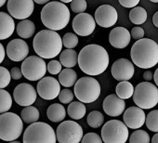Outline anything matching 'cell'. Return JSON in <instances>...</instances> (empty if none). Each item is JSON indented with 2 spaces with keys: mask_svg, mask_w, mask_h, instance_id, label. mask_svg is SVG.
I'll return each mask as SVG.
<instances>
[{
  "mask_svg": "<svg viewBox=\"0 0 158 143\" xmlns=\"http://www.w3.org/2000/svg\"><path fill=\"white\" fill-rule=\"evenodd\" d=\"M144 30L141 28V27H139V26H136V27H134L132 30H131V32H130V35H131V36L134 38V39H136V40H139V39H141V38H143L144 37Z\"/></svg>",
  "mask_w": 158,
  "mask_h": 143,
  "instance_id": "60d3db41",
  "label": "cell"
},
{
  "mask_svg": "<svg viewBox=\"0 0 158 143\" xmlns=\"http://www.w3.org/2000/svg\"><path fill=\"white\" fill-rule=\"evenodd\" d=\"M35 3L38 4V5H46L47 3H48L50 0H34Z\"/></svg>",
  "mask_w": 158,
  "mask_h": 143,
  "instance_id": "7dc6e473",
  "label": "cell"
},
{
  "mask_svg": "<svg viewBox=\"0 0 158 143\" xmlns=\"http://www.w3.org/2000/svg\"><path fill=\"white\" fill-rule=\"evenodd\" d=\"M87 109L82 101H72L68 108H67V113L68 115L74 120H80L82 119L86 114Z\"/></svg>",
  "mask_w": 158,
  "mask_h": 143,
  "instance_id": "4316f807",
  "label": "cell"
},
{
  "mask_svg": "<svg viewBox=\"0 0 158 143\" xmlns=\"http://www.w3.org/2000/svg\"><path fill=\"white\" fill-rule=\"evenodd\" d=\"M102 108L107 115L117 117L124 113L126 103L124 99L120 98L117 94H111L104 99L102 102Z\"/></svg>",
  "mask_w": 158,
  "mask_h": 143,
  "instance_id": "ffe728a7",
  "label": "cell"
},
{
  "mask_svg": "<svg viewBox=\"0 0 158 143\" xmlns=\"http://www.w3.org/2000/svg\"><path fill=\"white\" fill-rule=\"evenodd\" d=\"M150 1L152 3H158V0H150Z\"/></svg>",
  "mask_w": 158,
  "mask_h": 143,
  "instance_id": "f5cc1de1",
  "label": "cell"
},
{
  "mask_svg": "<svg viewBox=\"0 0 158 143\" xmlns=\"http://www.w3.org/2000/svg\"><path fill=\"white\" fill-rule=\"evenodd\" d=\"M37 98V90L27 83H22L18 85L13 91V99L15 102L20 106L33 105Z\"/></svg>",
  "mask_w": 158,
  "mask_h": 143,
  "instance_id": "9a60e30c",
  "label": "cell"
},
{
  "mask_svg": "<svg viewBox=\"0 0 158 143\" xmlns=\"http://www.w3.org/2000/svg\"><path fill=\"white\" fill-rule=\"evenodd\" d=\"M135 104L144 110H149L158 104V88L149 81L141 82L135 88L133 94Z\"/></svg>",
  "mask_w": 158,
  "mask_h": 143,
  "instance_id": "ba28073f",
  "label": "cell"
},
{
  "mask_svg": "<svg viewBox=\"0 0 158 143\" xmlns=\"http://www.w3.org/2000/svg\"><path fill=\"white\" fill-rule=\"evenodd\" d=\"M39 116L40 114L38 109L32 105L24 107L21 112V117L23 121L26 124H33L35 122H37Z\"/></svg>",
  "mask_w": 158,
  "mask_h": 143,
  "instance_id": "83f0119b",
  "label": "cell"
},
{
  "mask_svg": "<svg viewBox=\"0 0 158 143\" xmlns=\"http://www.w3.org/2000/svg\"><path fill=\"white\" fill-rule=\"evenodd\" d=\"M10 76L11 78L14 80H20L23 75V72H22V68L20 69L19 67H13L10 71Z\"/></svg>",
  "mask_w": 158,
  "mask_h": 143,
  "instance_id": "7bdbcfd3",
  "label": "cell"
},
{
  "mask_svg": "<svg viewBox=\"0 0 158 143\" xmlns=\"http://www.w3.org/2000/svg\"><path fill=\"white\" fill-rule=\"evenodd\" d=\"M129 20L132 23L140 25L147 20V11L142 7H134L129 11Z\"/></svg>",
  "mask_w": 158,
  "mask_h": 143,
  "instance_id": "f546056e",
  "label": "cell"
},
{
  "mask_svg": "<svg viewBox=\"0 0 158 143\" xmlns=\"http://www.w3.org/2000/svg\"><path fill=\"white\" fill-rule=\"evenodd\" d=\"M78 65L83 73L88 76L102 75L109 66V54L100 45H88L78 53Z\"/></svg>",
  "mask_w": 158,
  "mask_h": 143,
  "instance_id": "6da1fadb",
  "label": "cell"
},
{
  "mask_svg": "<svg viewBox=\"0 0 158 143\" xmlns=\"http://www.w3.org/2000/svg\"><path fill=\"white\" fill-rule=\"evenodd\" d=\"M62 44L66 48H74L78 45V37L73 33H66L62 37Z\"/></svg>",
  "mask_w": 158,
  "mask_h": 143,
  "instance_id": "e575fe53",
  "label": "cell"
},
{
  "mask_svg": "<svg viewBox=\"0 0 158 143\" xmlns=\"http://www.w3.org/2000/svg\"><path fill=\"white\" fill-rule=\"evenodd\" d=\"M140 0H118L121 6L128 9H132L134 7H137L138 4L139 3Z\"/></svg>",
  "mask_w": 158,
  "mask_h": 143,
  "instance_id": "b9f144b4",
  "label": "cell"
},
{
  "mask_svg": "<svg viewBox=\"0 0 158 143\" xmlns=\"http://www.w3.org/2000/svg\"><path fill=\"white\" fill-rule=\"evenodd\" d=\"M34 0H9L8 10L9 13L17 20L28 19L34 12Z\"/></svg>",
  "mask_w": 158,
  "mask_h": 143,
  "instance_id": "7c38bea8",
  "label": "cell"
},
{
  "mask_svg": "<svg viewBox=\"0 0 158 143\" xmlns=\"http://www.w3.org/2000/svg\"><path fill=\"white\" fill-rule=\"evenodd\" d=\"M151 140L152 139H150L149 134L146 131L140 129L134 131L129 137L130 143H149Z\"/></svg>",
  "mask_w": 158,
  "mask_h": 143,
  "instance_id": "836d02e7",
  "label": "cell"
},
{
  "mask_svg": "<svg viewBox=\"0 0 158 143\" xmlns=\"http://www.w3.org/2000/svg\"><path fill=\"white\" fill-rule=\"evenodd\" d=\"M12 106V98L4 88H0V113H4Z\"/></svg>",
  "mask_w": 158,
  "mask_h": 143,
  "instance_id": "4dcf8cb0",
  "label": "cell"
},
{
  "mask_svg": "<svg viewBox=\"0 0 158 143\" xmlns=\"http://www.w3.org/2000/svg\"><path fill=\"white\" fill-rule=\"evenodd\" d=\"M6 53L10 59L15 62H20L27 58L29 54V47L23 39H13L8 44Z\"/></svg>",
  "mask_w": 158,
  "mask_h": 143,
  "instance_id": "ac0fdd59",
  "label": "cell"
},
{
  "mask_svg": "<svg viewBox=\"0 0 158 143\" xmlns=\"http://www.w3.org/2000/svg\"><path fill=\"white\" fill-rule=\"evenodd\" d=\"M152 143H158V132H156V134L152 137V140H151Z\"/></svg>",
  "mask_w": 158,
  "mask_h": 143,
  "instance_id": "681fc988",
  "label": "cell"
},
{
  "mask_svg": "<svg viewBox=\"0 0 158 143\" xmlns=\"http://www.w3.org/2000/svg\"><path fill=\"white\" fill-rule=\"evenodd\" d=\"M60 2H63V3H71L73 0H60Z\"/></svg>",
  "mask_w": 158,
  "mask_h": 143,
  "instance_id": "816d5d0a",
  "label": "cell"
},
{
  "mask_svg": "<svg viewBox=\"0 0 158 143\" xmlns=\"http://www.w3.org/2000/svg\"><path fill=\"white\" fill-rule=\"evenodd\" d=\"M81 141L83 143H102L103 140L98 134H96L94 132H90V133H88L85 136H83Z\"/></svg>",
  "mask_w": 158,
  "mask_h": 143,
  "instance_id": "ab89813d",
  "label": "cell"
},
{
  "mask_svg": "<svg viewBox=\"0 0 158 143\" xmlns=\"http://www.w3.org/2000/svg\"><path fill=\"white\" fill-rule=\"evenodd\" d=\"M56 136L60 143H79L84 136L83 128L74 121H63L58 125Z\"/></svg>",
  "mask_w": 158,
  "mask_h": 143,
  "instance_id": "8fae6325",
  "label": "cell"
},
{
  "mask_svg": "<svg viewBox=\"0 0 158 143\" xmlns=\"http://www.w3.org/2000/svg\"><path fill=\"white\" fill-rule=\"evenodd\" d=\"M77 81V74L71 68L62 69L59 74V82L64 88H71L74 86Z\"/></svg>",
  "mask_w": 158,
  "mask_h": 143,
  "instance_id": "484cf974",
  "label": "cell"
},
{
  "mask_svg": "<svg viewBox=\"0 0 158 143\" xmlns=\"http://www.w3.org/2000/svg\"><path fill=\"white\" fill-rule=\"evenodd\" d=\"M152 22H153L154 26L158 28V11L153 14V16H152Z\"/></svg>",
  "mask_w": 158,
  "mask_h": 143,
  "instance_id": "bcb514c9",
  "label": "cell"
},
{
  "mask_svg": "<svg viewBox=\"0 0 158 143\" xmlns=\"http://www.w3.org/2000/svg\"><path fill=\"white\" fill-rule=\"evenodd\" d=\"M62 70V64L58 60H51L48 63V72L51 75H59Z\"/></svg>",
  "mask_w": 158,
  "mask_h": 143,
  "instance_id": "f35d334b",
  "label": "cell"
},
{
  "mask_svg": "<svg viewBox=\"0 0 158 143\" xmlns=\"http://www.w3.org/2000/svg\"><path fill=\"white\" fill-rule=\"evenodd\" d=\"M15 30V22L10 14L0 12V40L8 39Z\"/></svg>",
  "mask_w": 158,
  "mask_h": 143,
  "instance_id": "7402d4cb",
  "label": "cell"
},
{
  "mask_svg": "<svg viewBox=\"0 0 158 143\" xmlns=\"http://www.w3.org/2000/svg\"><path fill=\"white\" fill-rule=\"evenodd\" d=\"M73 92L78 100L84 103H92L101 96V85L94 77L85 76L76 81Z\"/></svg>",
  "mask_w": 158,
  "mask_h": 143,
  "instance_id": "52a82bcc",
  "label": "cell"
},
{
  "mask_svg": "<svg viewBox=\"0 0 158 143\" xmlns=\"http://www.w3.org/2000/svg\"><path fill=\"white\" fill-rule=\"evenodd\" d=\"M88 4L86 0H73L71 2V10L74 13H82L87 10Z\"/></svg>",
  "mask_w": 158,
  "mask_h": 143,
  "instance_id": "8d00e7d4",
  "label": "cell"
},
{
  "mask_svg": "<svg viewBox=\"0 0 158 143\" xmlns=\"http://www.w3.org/2000/svg\"><path fill=\"white\" fill-rule=\"evenodd\" d=\"M143 78H144L145 81H149L150 82L153 78V75H152V73L151 71L147 70V71H145L144 73H143Z\"/></svg>",
  "mask_w": 158,
  "mask_h": 143,
  "instance_id": "ee69618b",
  "label": "cell"
},
{
  "mask_svg": "<svg viewBox=\"0 0 158 143\" xmlns=\"http://www.w3.org/2000/svg\"><path fill=\"white\" fill-rule=\"evenodd\" d=\"M63 47L62 38L54 30L46 29L38 32L33 41L35 52L43 59H53L57 57Z\"/></svg>",
  "mask_w": 158,
  "mask_h": 143,
  "instance_id": "3957f363",
  "label": "cell"
},
{
  "mask_svg": "<svg viewBox=\"0 0 158 143\" xmlns=\"http://www.w3.org/2000/svg\"><path fill=\"white\" fill-rule=\"evenodd\" d=\"M96 21L89 13H78L73 20L72 26L73 32L81 36L90 35L96 28Z\"/></svg>",
  "mask_w": 158,
  "mask_h": 143,
  "instance_id": "4fadbf2b",
  "label": "cell"
},
{
  "mask_svg": "<svg viewBox=\"0 0 158 143\" xmlns=\"http://www.w3.org/2000/svg\"><path fill=\"white\" fill-rule=\"evenodd\" d=\"M47 71L48 65L40 56L27 57L22 64L23 75L30 81H39L46 76Z\"/></svg>",
  "mask_w": 158,
  "mask_h": 143,
  "instance_id": "30bf717a",
  "label": "cell"
},
{
  "mask_svg": "<svg viewBox=\"0 0 158 143\" xmlns=\"http://www.w3.org/2000/svg\"><path fill=\"white\" fill-rule=\"evenodd\" d=\"M10 72L7 68L0 66V88H7L10 83Z\"/></svg>",
  "mask_w": 158,
  "mask_h": 143,
  "instance_id": "d590c367",
  "label": "cell"
},
{
  "mask_svg": "<svg viewBox=\"0 0 158 143\" xmlns=\"http://www.w3.org/2000/svg\"><path fill=\"white\" fill-rule=\"evenodd\" d=\"M131 40V35L127 29L125 27H115L109 35V42L112 47L115 48H125L127 47Z\"/></svg>",
  "mask_w": 158,
  "mask_h": 143,
  "instance_id": "44dd1931",
  "label": "cell"
},
{
  "mask_svg": "<svg viewBox=\"0 0 158 143\" xmlns=\"http://www.w3.org/2000/svg\"><path fill=\"white\" fill-rule=\"evenodd\" d=\"M16 32L20 37L28 39L34 35V34L35 32V25L32 21H30L28 19L21 20V22L17 24Z\"/></svg>",
  "mask_w": 158,
  "mask_h": 143,
  "instance_id": "603a6c76",
  "label": "cell"
},
{
  "mask_svg": "<svg viewBox=\"0 0 158 143\" xmlns=\"http://www.w3.org/2000/svg\"><path fill=\"white\" fill-rule=\"evenodd\" d=\"M153 79H154V83H155V85L158 87V68H157V69L155 70V72H154Z\"/></svg>",
  "mask_w": 158,
  "mask_h": 143,
  "instance_id": "c3c4849f",
  "label": "cell"
},
{
  "mask_svg": "<svg viewBox=\"0 0 158 143\" xmlns=\"http://www.w3.org/2000/svg\"><path fill=\"white\" fill-rule=\"evenodd\" d=\"M88 125L92 128H98L101 127L104 122V116L103 114L99 111H92L89 113L87 118Z\"/></svg>",
  "mask_w": 158,
  "mask_h": 143,
  "instance_id": "1f68e13d",
  "label": "cell"
},
{
  "mask_svg": "<svg viewBox=\"0 0 158 143\" xmlns=\"http://www.w3.org/2000/svg\"><path fill=\"white\" fill-rule=\"evenodd\" d=\"M23 130V121L18 114L9 112L0 114V139L13 142L20 137Z\"/></svg>",
  "mask_w": 158,
  "mask_h": 143,
  "instance_id": "8992f818",
  "label": "cell"
},
{
  "mask_svg": "<svg viewBox=\"0 0 158 143\" xmlns=\"http://www.w3.org/2000/svg\"><path fill=\"white\" fill-rule=\"evenodd\" d=\"M23 141L24 143H56L57 136L48 124L35 122L25 129Z\"/></svg>",
  "mask_w": 158,
  "mask_h": 143,
  "instance_id": "5b68a950",
  "label": "cell"
},
{
  "mask_svg": "<svg viewBox=\"0 0 158 143\" xmlns=\"http://www.w3.org/2000/svg\"><path fill=\"white\" fill-rule=\"evenodd\" d=\"M145 124L150 131L158 132V110H153L147 114Z\"/></svg>",
  "mask_w": 158,
  "mask_h": 143,
  "instance_id": "d6a6232c",
  "label": "cell"
},
{
  "mask_svg": "<svg viewBox=\"0 0 158 143\" xmlns=\"http://www.w3.org/2000/svg\"><path fill=\"white\" fill-rule=\"evenodd\" d=\"M94 18L99 26L110 28L116 23L118 20V14L113 6L102 5L96 10Z\"/></svg>",
  "mask_w": 158,
  "mask_h": 143,
  "instance_id": "e0dca14e",
  "label": "cell"
},
{
  "mask_svg": "<svg viewBox=\"0 0 158 143\" xmlns=\"http://www.w3.org/2000/svg\"><path fill=\"white\" fill-rule=\"evenodd\" d=\"M6 2H7V0H0V8L3 7Z\"/></svg>",
  "mask_w": 158,
  "mask_h": 143,
  "instance_id": "f907efd6",
  "label": "cell"
},
{
  "mask_svg": "<svg viewBox=\"0 0 158 143\" xmlns=\"http://www.w3.org/2000/svg\"><path fill=\"white\" fill-rule=\"evenodd\" d=\"M47 116L51 122L59 123V122H61L64 120V118L66 116V110L61 104L53 103L48 108Z\"/></svg>",
  "mask_w": 158,
  "mask_h": 143,
  "instance_id": "cb8c5ba5",
  "label": "cell"
},
{
  "mask_svg": "<svg viewBox=\"0 0 158 143\" xmlns=\"http://www.w3.org/2000/svg\"><path fill=\"white\" fill-rule=\"evenodd\" d=\"M111 73L115 80L128 81L134 76L135 68L133 63L127 59H118L113 63Z\"/></svg>",
  "mask_w": 158,
  "mask_h": 143,
  "instance_id": "2e32d148",
  "label": "cell"
},
{
  "mask_svg": "<svg viewBox=\"0 0 158 143\" xmlns=\"http://www.w3.org/2000/svg\"><path fill=\"white\" fill-rule=\"evenodd\" d=\"M123 121L128 128L138 129L142 127L146 121V115L143 109L139 106H133L127 108L124 112Z\"/></svg>",
  "mask_w": 158,
  "mask_h": 143,
  "instance_id": "d6986e66",
  "label": "cell"
},
{
  "mask_svg": "<svg viewBox=\"0 0 158 143\" xmlns=\"http://www.w3.org/2000/svg\"><path fill=\"white\" fill-rule=\"evenodd\" d=\"M73 97H74V94L73 93V91L70 89H67V88L60 90V92L59 94V100L63 104L71 103L73 100Z\"/></svg>",
  "mask_w": 158,
  "mask_h": 143,
  "instance_id": "74e56055",
  "label": "cell"
},
{
  "mask_svg": "<svg viewBox=\"0 0 158 143\" xmlns=\"http://www.w3.org/2000/svg\"><path fill=\"white\" fill-rule=\"evenodd\" d=\"M128 135L127 125L119 120H110L102 128V138L105 143H125Z\"/></svg>",
  "mask_w": 158,
  "mask_h": 143,
  "instance_id": "9c48e42d",
  "label": "cell"
},
{
  "mask_svg": "<svg viewBox=\"0 0 158 143\" xmlns=\"http://www.w3.org/2000/svg\"><path fill=\"white\" fill-rule=\"evenodd\" d=\"M133 63L140 69H151L158 63V45L150 38L135 42L130 50Z\"/></svg>",
  "mask_w": 158,
  "mask_h": 143,
  "instance_id": "7a4b0ae2",
  "label": "cell"
},
{
  "mask_svg": "<svg viewBox=\"0 0 158 143\" xmlns=\"http://www.w3.org/2000/svg\"><path fill=\"white\" fill-rule=\"evenodd\" d=\"M60 61L65 68H73L78 63V54L73 48H66L61 51Z\"/></svg>",
  "mask_w": 158,
  "mask_h": 143,
  "instance_id": "d4e9b609",
  "label": "cell"
},
{
  "mask_svg": "<svg viewBox=\"0 0 158 143\" xmlns=\"http://www.w3.org/2000/svg\"><path fill=\"white\" fill-rule=\"evenodd\" d=\"M70 10L63 2H48L41 10L42 23L50 30L64 29L70 22Z\"/></svg>",
  "mask_w": 158,
  "mask_h": 143,
  "instance_id": "277c9868",
  "label": "cell"
},
{
  "mask_svg": "<svg viewBox=\"0 0 158 143\" xmlns=\"http://www.w3.org/2000/svg\"><path fill=\"white\" fill-rule=\"evenodd\" d=\"M36 90L43 100H52L59 97L60 92V83L54 77L46 76L38 81Z\"/></svg>",
  "mask_w": 158,
  "mask_h": 143,
  "instance_id": "5bb4252c",
  "label": "cell"
},
{
  "mask_svg": "<svg viewBox=\"0 0 158 143\" xmlns=\"http://www.w3.org/2000/svg\"><path fill=\"white\" fill-rule=\"evenodd\" d=\"M6 55H7V53H5V47H3V45L1 43H0V64L3 62Z\"/></svg>",
  "mask_w": 158,
  "mask_h": 143,
  "instance_id": "f6af8a7d",
  "label": "cell"
},
{
  "mask_svg": "<svg viewBox=\"0 0 158 143\" xmlns=\"http://www.w3.org/2000/svg\"><path fill=\"white\" fill-rule=\"evenodd\" d=\"M134 90V87L128 81H119L115 88L116 94L124 100H128L133 97Z\"/></svg>",
  "mask_w": 158,
  "mask_h": 143,
  "instance_id": "f1b7e54d",
  "label": "cell"
}]
</instances>
